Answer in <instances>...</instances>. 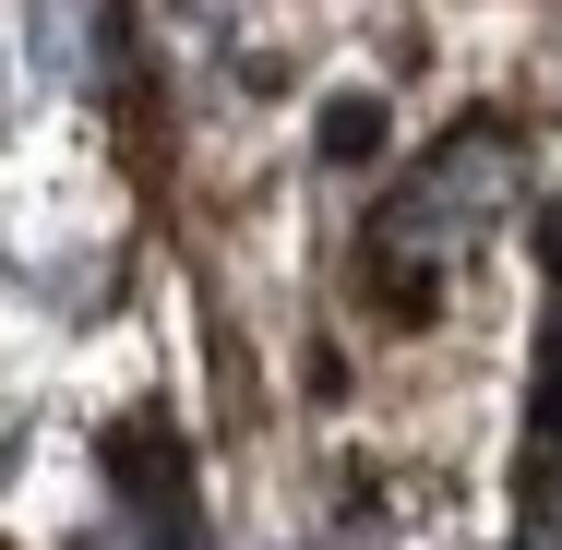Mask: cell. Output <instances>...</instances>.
<instances>
[{
	"instance_id": "cell-1",
	"label": "cell",
	"mask_w": 562,
	"mask_h": 550,
	"mask_svg": "<svg viewBox=\"0 0 562 550\" xmlns=\"http://www.w3.org/2000/svg\"><path fill=\"white\" fill-rule=\"evenodd\" d=\"M515 216V132L503 120H454L443 144L383 192V263H454Z\"/></svg>"
},
{
	"instance_id": "cell-2",
	"label": "cell",
	"mask_w": 562,
	"mask_h": 550,
	"mask_svg": "<svg viewBox=\"0 0 562 550\" xmlns=\"http://www.w3.org/2000/svg\"><path fill=\"white\" fill-rule=\"evenodd\" d=\"M527 527H539V550H562V442L527 454Z\"/></svg>"
},
{
	"instance_id": "cell-3",
	"label": "cell",
	"mask_w": 562,
	"mask_h": 550,
	"mask_svg": "<svg viewBox=\"0 0 562 550\" xmlns=\"http://www.w3.org/2000/svg\"><path fill=\"white\" fill-rule=\"evenodd\" d=\"M383 144V97H336L324 109V156H371Z\"/></svg>"
},
{
	"instance_id": "cell-4",
	"label": "cell",
	"mask_w": 562,
	"mask_h": 550,
	"mask_svg": "<svg viewBox=\"0 0 562 550\" xmlns=\"http://www.w3.org/2000/svg\"><path fill=\"white\" fill-rule=\"evenodd\" d=\"M539 442H562V312H551V371H539Z\"/></svg>"
},
{
	"instance_id": "cell-5",
	"label": "cell",
	"mask_w": 562,
	"mask_h": 550,
	"mask_svg": "<svg viewBox=\"0 0 562 550\" xmlns=\"http://www.w3.org/2000/svg\"><path fill=\"white\" fill-rule=\"evenodd\" d=\"M551 263H562V204H551Z\"/></svg>"
}]
</instances>
